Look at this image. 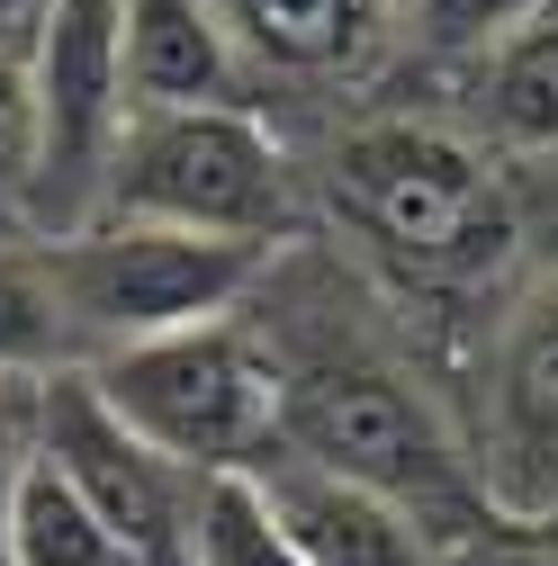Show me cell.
<instances>
[{
  "instance_id": "4fadbf2b",
  "label": "cell",
  "mask_w": 558,
  "mask_h": 566,
  "mask_svg": "<svg viewBox=\"0 0 558 566\" xmlns=\"http://www.w3.org/2000/svg\"><path fill=\"white\" fill-rule=\"evenodd\" d=\"M172 566H307V548L270 513V494H261L252 468H198L189 504H180Z\"/></svg>"
},
{
  "instance_id": "7a4b0ae2",
  "label": "cell",
  "mask_w": 558,
  "mask_h": 566,
  "mask_svg": "<svg viewBox=\"0 0 558 566\" xmlns=\"http://www.w3.org/2000/svg\"><path fill=\"white\" fill-rule=\"evenodd\" d=\"M279 441L324 459V468H342V476H361V485H379V494H396V504L424 522L433 557L477 539L505 513L496 494H486V476L459 468V450L433 422V405L396 369H379V360H316V369H298L289 396H279Z\"/></svg>"
},
{
  "instance_id": "9a60e30c",
  "label": "cell",
  "mask_w": 558,
  "mask_h": 566,
  "mask_svg": "<svg viewBox=\"0 0 558 566\" xmlns=\"http://www.w3.org/2000/svg\"><path fill=\"white\" fill-rule=\"evenodd\" d=\"M63 360H73V324L54 306L45 261L0 252V378H45Z\"/></svg>"
},
{
  "instance_id": "5bb4252c",
  "label": "cell",
  "mask_w": 558,
  "mask_h": 566,
  "mask_svg": "<svg viewBox=\"0 0 558 566\" xmlns=\"http://www.w3.org/2000/svg\"><path fill=\"white\" fill-rule=\"evenodd\" d=\"M486 117L514 145H558V0L486 45Z\"/></svg>"
},
{
  "instance_id": "d6986e66",
  "label": "cell",
  "mask_w": 558,
  "mask_h": 566,
  "mask_svg": "<svg viewBox=\"0 0 558 566\" xmlns=\"http://www.w3.org/2000/svg\"><path fill=\"white\" fill-rule=\"evenodd\" d=\"M433 566H558V548H549V531H540V522H531V531H514V522H486L477 539L442 548Z\"/></svg>"
},
{
  "instance_id": "ffe728a7",
  "label": "cell",
  "mask_w": 558,
  "mask_h": 566,
  "mask_svg": "<svg viewBox=\"0 0 558 566\" xmlns=\"http://www.w3.org/2000/svg\"><path fill=\"white\" fill-rule=\"evenodd\" d=\"M37 19V0H0V36H10V28H28Z\"/></svg>"
},
{
  "instance_id": "52a82bcc",
  "label": "cell",
  "mask_w": 558,
  "mask_h": 566,
  "mask_svg": "<svg viewBox=\"0 0 558 566\" xmlns=\"http://www.w3.org/2000/svg\"><path fill=\"white\" fill-rule=\"evenodd\" d=\"M37 450L73 476L154 566H172V548H180V504H189V468H172L145 432H135L91 369L63 360V369L37 378Z\"/></svg>"
},
{
  "instance_id": "9c48e42d",
  "label": "cell",
  "mask_w": 558,
  "mask_h": 566,
  "mask_svg": "<svg viewBox=\"0 0 558 566\" xmlns=\"http://www.w3.org/2000/svg\"><path fill=\"white\" fill-rule=\"evenodd\" d=\"M252 476L270 494V513L289 522V539L307 548V566H433L424 522L361 476H342V468H324L289 441H270L252 459Z\"/></svg>"
},
{
  "instance_id": "8992f818",
  "label": "cell",
  "mask_w": 558,
  "mask_h": 566,
  "mask_svg": "<svg viewBox=\"0 0 558 566\" xmlns=\"http://www.w3.org/2000/svg\"><path fill=\"white\" fill-rule=\"evenodd\" d=\"M28 73H37V189H28V226L45 243V234H73V226L100 217L117 135L135 117L117 0H37Z\"/></svg>"
},
{
  "instance_id": "2e32d148",
  "label": "cell",
  "mask_w": 558,
  "mask_h": 566,
  "mask_svg": "<svg viewBox=\"0 0 558 566\" xmlns=\"http://www.w3.org/2000/svg\"><path fill=\"white\" fill-rule=\"evenodd\" d=\"M37 189V73H28V36H0V226L28 217Z\"/></svg>"
},
{
  "instance_id": "6da1fadb",
  "label": "cell",
  "mask_w": 558,
  "mask_h": 566,
  "mask_svg": "<svg viewBox=\"0 0 558 566\" xmlns=\"http://www.w3.org/2000/svg\"><path fill=\"white\" fill-rule=\"evenodd\" d=\"M324 189H333V217L379 261H396L414 289H477L523 243L514 189L451 126H414V117L352 126L333 145Z\"/></svg>"
},
{
  "instance_id": "8fae6325",
  "label": "cell",
  "mask_w": 558,
  "mask_h": 566,
  "mask_svg": "<svg viewBox=\"0 0 558 566\" xmlns=\"http://www.w3.org/2000/svg\"><path fill=\"white\" fill-rule=\"evenodd\" d=\"M126 28V91L135 108H198V99H244V54L217 19V0H117Z\"/></svg>"
},
{
  "instance_id": "44dd1931",
  "label": "cell",
  "mask_w": 558,
  "mask_h": 566,
  "mask_svg": "<svg viewBox=\"0 0 558 566\" xmlns=\"http://www.w3.org/2000/svg\"><path fill=\"white\" fill-rule=\"evenodd\" d=\"M531 522H540V531H549V548H558V504H549V513H531Z\"/></svg>"
},
{
  "instance_id": "ac0fdd59",
  "label": "cell",
  "mask_w": 558,
  "mask_h": 566,
  "mask_svg": "<svg viewBox=\"0 0 558 566\" xmlns=\"http://www.w3.org/2000/svg\"><path fill=\"white\" fill-rule=\"evenodd\" d=\"M37 441V378H0V566H10V494Z\"/></svg>"
},
{
  "instance_id": "ba28073f",
  "label": "cell",
  "mask_w": 558,
  "mask_h": 566,
  "mask_svg": "<svg viewBox=\"0 0 558 566\" xmlns=\"http://www.w3.org/2000/svg\"><path fill=\"white\" fill-rule=\"evenodd\" d=\"M486 494L505 513L558 504V270L514 306L486 369Z\"/></svg>"
},
{
  "instance_id": "e0dca14e",
  "label": "cell",
  "mask_w": 558,
  "mask_h": 566,
  "mask_svg": "<svg viewBox=\"0 0 558 566\" xmlns=\"http://www.w3.org/2000/svg\"><path fill=\"white\" fill-rule=\"evenodd\" d=\"M531 10H549V0H405L414 36H433V45H496Z\"/></svg>"
},
{
  "instance_id": "277c9868",
  "label": "cell",
  "mask_w": 558,
  "mask_h": 566,
  "mask_svg": "<svg viewBox=\"0 0 558 566\" xmlns=\"http://www.w3.org/2000/svg\"><path fill=\"white\" fill-rule=\"evenodd\" d=\"M45 279L54 306L73 324V350H117L198 315L244 306V289L261 279L270 243H235V234H189V226H154V217H91L73 234H45Z\"/></svg>"
},
{
  "instance_id": "5b68a950",
  "label": "cell",
  "mask_w": 558,
  "mask_h": 566,
  "mask_svg": "<svg viewBox=\"0 0 558 566\" xmlns=\"http://www.w3.org/2000/svg\"><path fill=\"white\" fill-rule=\"evenodd\" d=\"M100 217H154V226H189V234L270 243V234H289V163H279L270 126L244 99L135 108L117 135Z\"/></svg>"
},
{
  "instance_id": "7c38bea8",
  "label": "cell",
  "mask_w": 558,
  "mask_h": 566,
  "mask_svg": "<svg viewBox=\"0 0 558 566\" xmlns=\"http://www.w3.org/2000/svg\"><path fill=\"white\" fill-rule=\"evenodd\" d=\"M10 566H154V557L28 441V468L10 494Z\"/></svg>"
},
{
  "instance_id": "3957f363",
  "label": "cell",
  "mask_w": 558,
  "mask_h": 566,
  "mask_svg": "<svg viewBox=\"0 0 558 566\" xmlns=\"http://www.w3.org/2000/svg\"><path fill=\"white\" fill-rule=\"evenodd\" d=\"M91 378L189 476L198 468H252L279 441V396H289V369L235 324V306L172 324V333H145V342H117L91 360Z\"/></svg>"
},
{
  "instance_id": "30bf717a",
  "label": "cell",
  "mask_w": 558,
  "mask_h": 566,
  "mask_svg": "<svg viewBox=\"0 0 558 566\" xmlns=\"http://www.w3.org/2000/svg\"><path fill=\"white\" fill-rule=\"evenodd\" d=\"M217 19L244 54V73L289 82H361L388 54L405 0H217Z\"/></svg>"
}]
</instances>
